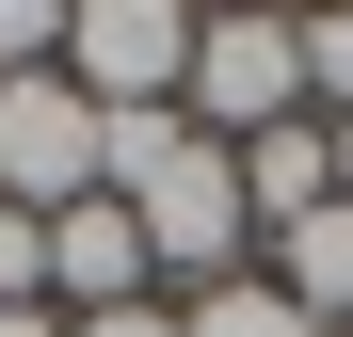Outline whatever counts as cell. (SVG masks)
Masks as SVG:
<instances>
[{
    "mask_svg": "<svg viewBox=\"0 0 353 337\" xmlns=\"http://www.w3.org/2000/svg\"><path fill=\"white\" fill-rule=\"evenodd\" d=\"M0 81H65V0H0Z\"/></svg>",
    "mask_w": 353,
    "mask_h": 337,
    "instance_id": "obj_9",
    "label": "cell"
},
{
    "mask_svg": "<svg viewBox=\"0 0 353 337\" xmlns=\"http://www.w3.org/2000/svg\"><path fill=\"white\" fill-rule=\"evenodd\" d=\"M0 337H65V321H48V305H0Z\"/></svg>",
    "mask_w": 353,
    "mask_h": 337,
    "instance_id": "obj_13",
    "label": "cell"
},
{
    "mask_svg": "<svg viewBox=\"0 0 353 337\" xmlns=\"http://www.w3.org/2000/svg\"><path fill=\"white\" fill-rule=\"evenodd\" d=\"M97 161H112V112L81 81H0V193H17L32 225L48 209H81L97 193Z\"/></svg>",
    "mask_w": 353,
    "mask_h": 337,
    "instance_id": "obj_4",
    "label": "cell"
},
{
    "mask_svg": "<svg viewBox=\"0 0 353 337\" xmlns=\"http://www.w3.org/2000/svg\"><path fill=\"white\" fill-rule=\"evenodd\" d=\"M65 337H176V305L145 289V305H97V321H65Z\"/></svg>",
    "mask_w": 353,
    "mask_h": 337,
    "instance_id": "obj_12",
    "label": "cell"
},
{
    "mask_svg": "<svg viewBox=\"0 0 353 337\" xmlns=\"http://www.w3.org/2000/svg\"><path fill=\"white\" fill-rule=\"evenodd\" d=\"M209 145H257L305 112V17H193V81H176Z\"/></svg>",
    "mask_w": 353,
    "mask_h": 337,
    "instance_id": "obj_2",
    "label": "cell"
},
{
    "mask_svg": "<svg viewBox=\"0 0 353 337\" xmlns=\"http://www.w3.org/2000/svg\"><path fill=\"white\" fill-rule=\"evenodd\" d=\"M161 273H145V225L81 193V209H48V321H97V305H145Z\"/></svg>",
    "mask_w": 353,
    "mask_h": 337,
    "instance_id": "obj_5",
    "label": "cell"
},
{
    "mask_svg": "<svg viewBox=\"0 0 353 337\" xmlns=\"http://www.w3.org/2000/svg\"><path fill=\"white\" fill-rule=\"evenodd\" d=\"M337 209H353V129H337Z\"/></svg>",
    "mask_w": 353,
    "mask_h": 337,
    "instance_id": "obj_14",
    "label": "cell"
},
{
    "mask_svg": "<svg viewBox=\"0 0 353 337\" xmlns=\"http://www.w3.org/2000/svg\"><path fill=\"white\" fill-rule=\"evenodd\" d=\"M97 193L145 225V273H161V289H225V273H257L241 145H209L193 112H112V161H97Z\"/></svg>",
    "mask_w": 353,
    "mask_h": 337,
    "instance_id": "obj_1",
    "label": "cell"
},
{
    "mask_svg": "<svg viewBox=\"0 0 353 337\" xmlns=\"http://www.w3.org/2000/svg\"><path fill=\"white\" fill-rule=\"evenodd\" d=\"M176 337H321L273 273H225V289H176Z\"/></svg>",
    "mask_w": 353,
    "mask_h": 337,
    "instance_id": "obj_8",
    "label": "cell"
},
{
    "mask_svg": "<svg viewBox=\"0 0 353 337\" xmlns=\"http://www.w3.org/2000/svg\"><path fill=\"white\" fill-rule=\"evenodd\" d=\"M65 81H81L97 112H176L193 17H176V0H65Z\"/></svg>",
    "mask_w": 353,
    "mask_h": 337,
    "instance_id": "obj_3",
    "label": "cell"
},
{
    "mask_svg": "<svg viewBox=\"0 0 353 337\" xmlns=\"http://www.w3.org/2000/svg\"><path fill=\"white\" fill-rule=\"evenodd\" d=\"M305 112L353 129V17H305Z\"/></svg>",
    "mask_w": 353,
    "mask_h": 337,
    "instance_id": "obj_10",
    "label": "cell"
},
{
    "mask_svg": "<svg viewBox=\"0 0 353 337\" xmlns=\"http://www.w3.org/2000/svg\"><path fill=\"white\" fill-rule=\"evenodd\" d=\"M257 273H273V289L305 305L321 337H353V209H305V225H273V241H257Z\"/></svg>",
    "mask_w": 353,
    "mask_h": 337,
    "instance_id": "obj_7",
    "label": "cell"
},
{
    "mask_svg": "<svg viewBox=\"0 0 353 337\" xmlns=\"http://www.w3.org/2000/svg\"><path fill=\"white\" fill-rule=\"evenodd\" d=\"M241 209H257V241L305 225V209H337V129H321V112H289V129L241 145Z\"/></svg>",
    "mask_w": 353,
    "mask_h": 337,
    "instance_id": "obj_6",
    "label": "cell"
},
{
    "mask_svg": "<svg viewBox=\"0 0 353 337\" xmlns=\"http://www.w3.org/2000/svg\"><path fill=\"white\" fill-rule=\"evenodd\" d=\"M0 305H48V225L0 193Z\"/></svg>",
    "mask_w": 353,
    "mask_h": 337,
    "instance_id": "obj_11",
    "label": "cell"
}]
</instances>
